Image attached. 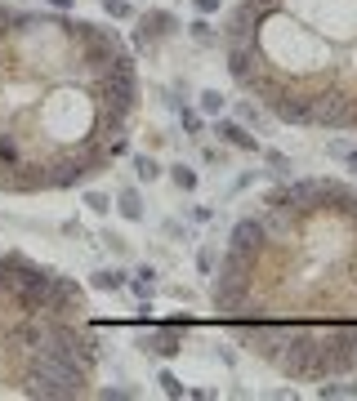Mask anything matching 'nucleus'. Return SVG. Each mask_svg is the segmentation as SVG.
Returning a JSON list of instances; mask_svg holds the SVG:
<instances>
[{"label":"nucleus","mask_w":357,"mask_h":401,"mask_svg":"<svg viewBox=\"0 0 357 401\" xmlns=\"http://www.w3.org/2000/svg\"><path fill=\"white\" fill-rule=\"evenodd\" d=\"M214 317L299 384L357 375V187L281 183L237 218L214 272Z\"/></svg>","instance_id":"nucleus-1"},{"label":"nucleus","mask_w":357,"mask_h":401,"mask_svg":"<svg viewBox=\"0 0 357 401\" xmlns=\"http://www.w3.org/2000/svg\"><path fill=\"white\" fill-rule=\"evenodd\" d=\"M139 63L116 27L0 0V192L90 187L125 156Z\"/></svg>","instance_id":"nucleus-2"},{"label":"nucleus","mask_w":357,"mask_h":401,"mask_svg":"<svg viewBox=\"0 0 357 401\" xmlns=\"http://www.w3.org/2000/svg\"><path fill=\"white\" fill-rule=\"evenodd\" d=\"M223 54L237 90L272 121L357 130V0H237Z\"/></svg>","instance_id":"nucleus-3"},{"label":"nucleus","mask_w":357,"mask_h":401,"mask_svg":"<svg viewBox=\"0 0 357 401\" xmlns=\"http://www.w3.org/2000/svg\"><path fill=\"white\" fill-rule=\"evenodd\" d=\"M99 366L85 290L27 254H0V397L76 401L94 393Z\"/></svg>","instance_id":"nucleus-4"},{"label":"nucleus","mask_w":357,"mask_h":401,"mask_svg":"<svg viewBox=\"0 0 357 401\" xmlns=\"http://www.w3.org/2000/svg\"><path fill=\"white\" fill-rule=\"evenodd\" d=\"M134 23H139L134 27V50H143V54H156L165 41H174L183 32V23H178L170 9H143Z\"/></svg>","instance_id":"nucleus-5"},{"label":"nucleus","mask_w":357,"mask_h":401,"mask_svg":"<svg viewBox=\"0 0 357 401\" xmlns=\"http://www.w3.org/2000/svg\"><path fill=\"white\" fill-rule=\"evenodd\" d=\"M183 330H187V317H178V326H161L156 334H147V339H139V348L147 352V357H161L170 361L183 352Z\"/></svg>","instance_id":"nucleus-6"},{"label":"nucleus","mask_w":357,"mask_h":401,"mask_svg":"<svg viewBox=\"0 0 357 401\" xmlns=\"http://www.w3.org/2000/svg\"><path fill=\"white\" fill-rule=\"evenodd\" d=\"M214 138L228 143V147H241V152H264V147H259V138L246 130V121H223V116H214Z\"/></svg>","instance_id":"nucleus-7"},{"label":"nucleus","mask_w":357,"mask_h":401,"mask_svg":"<svg viewBox=\"0 0 357 401\" xmlns=\"http://www.w3.org/2000/svg\"><path fill=\"white\" fill-rule=\"evenodd\" d=\"M116 209H121V218H130V223H143L147 218V205H143V196H139V187H125V192L116 196Z\"/></svg>","instance_id":"nucleus-8"},{"label":"nucleus","mask_w":357,"mask_h":401,"mask_svg":"<svg viewBox=\"0 0 357 401\" xmlns=\"http://www.w3.org/2000/svg\"><path fill=\"white\" fill-rule=\"evenodd\" d=\"M156 281H161V276H156V267H139V272L134 276H130V281H125V290L130 294H139V299H152V294H156Z\"/></svg>","instance_id":"nucleus-9"},{"label":"nucleus","mask_w":357,"mask_h":401,"mask_svg":"<svg viewBox=\"0 0 357 401\" xmlns=\"http://www.w3.org/2000/svg\"><path fill=\"white\" fill-rule=\"evenodd\" d=\"M125 281H130V276L121 272V267H99V272H90V285H94V290H108V294L125 290Z\"/></svg>","instance_id":"nucleus-10"},{"label":"nucleus","mask_w":357,"mask_h":401,"mask_svg":"<svg viewBox=\"0 0 357 401\" xmlns=\"http://www.w3.org/2000/svg\"><path fill=\"white\" fill-rule=\"evenodd\" d=\"M187 36H192L201 50H214V45H223V32H214L210 18H196V23H187Z\"/></svg>","instance_id":"nucleus-11"},{"label":"nucleus","mask_w":357,"mask_h":401,"mask_svg":"<svg viewBox=\"0 0 357 401\" xmlns=\"http://www.w3.org/2000/svg\"><path fill=\"white\" fill-rule=\"evenodd\" d=\"M134 174L143 178V183H156V178H161L165 169H161V161H156V156H147V152H139V156H134Z\"/></svg>","instance_id":"nucleus-12"},{"label":"nucleus","mask_w":357,"mask_h":401,"mask_svg":"<svg viewBox=\"0 0 357 401\" xmlns=\"http://www.w3.org/2000/svg\"><path fill=\"white\" fill-rule=\"evenodd\" d=\"M170 183L178 187V192H196V183H201V178H196L192 165H183V161H178V165H170Z\"/></svg>","instance_id":"nucleus-13"},{"label":"nucleus","mask_w":357,"mask_h":401,"mask_svg":"<svg viewBox=\"0 0 357 401\" xmlns=\"http://www.w3.org/2000/svg\"><path fill=\"white\" fill-rule=\"evenodd\" d=\"M196 103H201V116H205V121H214V116L223 112V103H228V99H223L219 90H201V94H196Z\"/></svg>","instance_id":"nucleus-14"},{"label":"nucleus","mask_w":357,"mask_h":401,"mask_svg":"<svg viewBox=\"0 0 357 401\" xmlns=\"http://www.w3.org/2000/svg\"><path fill=\"white\" fill-rule=\"evenodd\" d=\"M103 14H108L112 23H130V18H139V9L130 5V0H103Z\"/></svg>","instance_id":"nucleus-15"},{"label":"nucleus","mask_w":357,"mask_h":401,"mask_svg":"<svg viewBox=\"0 0 357 401\" xmlns=\"http://www.w3.org/2000/svg\"><path fill=\"white\" fill-rule=\"evenodd\" d=\"M178 125H183V134H187V138H201L205 116H201V112H192V107H178Z\"/></svg>","instance_id":"nucleus-16"},{"label":"nucleus","mask_w":357,"mask_h":401,"mask_svg":"<svg viewBox=\"0 0 357 401\" xmlns=\"http://www.w3.org/2000/svg\"><path fill=\"white\" fill-rule=\"evenodd\" d=\"M237 121H246V125H264V107H259L255 99H241L237 103Z\"/></svg>","instance_id":"nucleus-17"},{"label":"nucleus","mask_w":357,"mask_h":401,"mask_svg":"<svg viewBox=\"0 0 357 401\" xmlns=\"http://www.w3.org/2000/svg\"><path fill=\"white\" fill-rule=\"evenodd\" d=\"M85 209H90V214H112L116 200H112L108 192H85Z\"/></svg>","instance_id":"nucleus-18"},{"label":"nucleus","mask_w":357,"mask_h":401,"mask_svg":"<svg viewBox=\"0 0 357 401\" xmlns=\"http://www.w3.org/2000/svg\"><path fill=\"white\" fill-rule=\"evenodd\" d=\"M156 384H161V393H165V397H187V388L178 384L174 370H161V375H156Z\"/></svg>","instance_id":"nucleus-19"},{"label":"nucleus","mask_w":357,"mask_h":401,"mask_svg":"<svg viewBox=\"0 0 357 401\" xmlns=\"http://www.w3.org/2000/svg\"><path fill=\"white\" fill-rule=\"evenodd\" d=\"M201 161H205V165H228V147L210 143V147H201Z\"/></svg>","instance_id":"nucleus-20"},{"label":"nucleus","mask_w":357,"mask_h":401,"mask_svg":"<svg viewBox=\"0 0 357 401\" xmlns=\"http://www.w3.org/2000/svg\"><path fill=\"white\" fill-rule=\"evenodd\" d=\"M264 156H268V165L277 169V174H290V169H295V161H290V156H281V152H272V147L264 152Z\"/></svg>","instance_id":"nucleus-21"},{"label":"nucleus","mask_w":357,"mask_h":401,"mask_svg":"<svg viewBox=\"0 0 357 401\" xmlns=\"http://www.w3.org/2000/svg\"><path fill=\"white\" fill-rule=\"evenodd\" d=\"M196 272H201V276L214 272V250H210V245H201V250H196Z\"/></svg>","instance_id":"nucleus-22"},{"label":"nucleus","mask_w":357,"mask_h":401,"mask_svg":"<svg viewBox=\"0 0 357 401\" xmlns=\"http://www.w3.org/2000/svg\"><path fill=\"white\" fill-rule=\"evenodd\" d=\"M192 9L201 18H210V14H219V9H223V0H192Z\"/></svg>","instance_id":"nucleus-23"},{"label":"nucleus","mask_w":357,"mask_h":401,"mask_svg":"<svg viewBox=\"0 0 357 401\" xmlns=\"http://www.w3.org/2000/svg\"><path fill=\"white\" fill-rule=\"evenodd\" d=\"M353 147V143L349 138H331V143H326V156H335V161H344V152H349Z\"/></svg>","instance_id":"nucleus-24"},{"label":"nucleus","mask_w":357,"mask_h":401,"mask_svg":"<svg viewBox=\"0 0 357 401\" xmlns=\"http://www.w3.org/2000/svg\"><path fill=\"white\" fill-rule=\"evenodd\" d=\"M103 241H108L116 254H125V236H121V232H103Z\"/></svg>","instance_id":"nucleus-25"},{"label":"nucleus","mask_w":357,"mask_h":401,"mask_svg":"<svg viewBox=\"0 0 357 401\" xmlns=\"http://www.w3.org/2000/svg\"><path fill=\"white\" fill-rule=\"evenodd\" d=\"M165 236H170V241H174V236H178V241H187V227H183V223H174V218H170V223H165Z\"/></svg>","instance_id":"nucleus-26"},{"label":"nucleus","mask_w":357,"mask_h":401,"mask_svg":"<svg viewBox=\"0 0 357 401\" xmlns=\"http://www.w3.org/2000/svg\"><path fill=\"white\" fill-rule=\"evenodd\" d=\"M72 5L76 0H45V9H59V14H72Z\"/></svg>","instance_id":"nucleus-27"},{"label":"nucleus","mask_w":357,"mask_h":401,"mask_svg":"<svg viewBox=\"0 0 357 401\" xmlns=\"http://www.w3.org/2000/svg\"><path fill=\"white\" fill-rule=\"evenodd\" d=\"M192 218H196V223H210L214 209H210V205H196V209H192Z\"/></svg>","instance_id":"nucleus-28"},{"label":"nucleus","mask_w":357,"mask_h":401,"mask_svg":"<svg viewBox=\"0 0 357 401\" xmlns=\"http://www.w3.org/2000/svg\"><path fill=\"white\" fill-rule=\"evenodd\" d=\"M344 165H349L353 174H357V147H349V152H344Z\"/></svg>","instance_id":"nucleus-29"},{"label":"nucleus","mask_w":357,"mask_h":401,"mask_svg":"<svg viewBox=\"0 0 357 401\" xmlns=\"http://www.w3.org/2000/svg\"><path fill=\"white\" fill-rule=\"evenodd\" d=\"M18 5H23V0H18Z\"/></svg>","instance_id":"nucleus-30"}]
</instances>
